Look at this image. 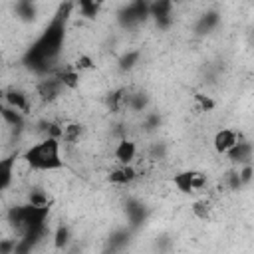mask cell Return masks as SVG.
Segmentation results:
<instances>
[{"label":"cell","instance_id":"7","mask_svg":"<svg viewBox=\"0 0 254 254\" xmlns=\"http://www.w3.org/2000/svg\"><path fill=\"white\" fill-rule=\"evenodd\" d=\"M226 155H228V159H230L232 163H236V165H246V163L252 161V143L238 139V141L234 143V147H232Z\"/></svg>","mask_w":254,"mask_h":254},{"label":"cell","instance_id":"8","mask_svg":"<svg viewBox=\"0 0 254 254\" xmlns=\"http://www.w3.org/2000/svg\"><path fill=\"white\" fill-rule=\"evenodd\" d=\"M135 179H137V171H135L133 165H119V167H115V169L109 173V181H111L113 185H119V187L131 185Z\"/></svg>","mask_w":254,"mask_h":254},{"label":"cell","instance_id":"9","mask_svg":"<svg viewBox=\"0 0 254 254\" xmlns=\"http://www.w3.org/2000/svg\"><path fill=\"white\" fill-rule=\"evenodd\" d=\"M4 101H6V105H10V107H14V109H18V111H22L24 115L30 111V97L24 93V91H20V89H8L6 93H4Z\"/></svg>","mask_w":254,"mask_h":254},{"label":"cell","instance_id":"11","mask_svg":"<svg viewBox=\"0 0 254 254\" xmlns=\"http://www.w3.org/2000/svg\"><path fill=\"white\" fill-rule=\"evenodd\" d=\"M127 101H129V91L125 87H119L115 91H111L107 95V107L111 113H121L127 109Z\"/></svg>","mask_w":254,"mask_h":254},{"label":"cell","instance_id":"1","mask_svg":"<svg viewBox=\"0 0 254 254\" xmlns=\"http://www.w3.org/2000/svg\"><path fill=\"white\" fill-rule=\"evenodd\" d=\"M20 159L28 165V169H34V171L62 169L64 167L62 143H60L58 137H46V139L34 143L32 147H28Z\"/></svg>","mask_w":254,"mask_h":254},{"label":"cell","instance_id":"19","mask_svg":"<svg viewBox=\"0 0 254 254\" xmlns=\"http://www.w3.org/2000/svg\"><path fill=\"white\" fill-rule=\"evenodd\" d=\"M210 212H212V206H210V202H206V200H198V202L192 204V214H194L196 218H200V220H206V218L210 216Z\"/></svg>","mask_w":254,"mask_h":254},{"label":"cell","instance_id":"21","mask_svg":"<svg viewBox=\"0 0 254 254\" xmlns=\"http://www.w3.org/2000/svg\"><path fill=\"white\" fill-rule=\"evenodd\" d=\"M137 60H139V52H129L127 56L121 58V69H131Z\"/></svg>","mask_w":254,"mask_h":254},{"label":"cell","instance_id":"17","mask_svg":"<svg viewBox=\"0 0 254 254\" xmlns=\"http://www.w3.org/2000/svg\"><path fill=\"white\" fill-rule=\"evenodd\" d=\"M216 24H218V14H216V12H208V14L200 16V20H198V24H196V32H198V34H206V32H210Z\"/></svg>","mask_w":254,"mask_h":254},{"label":"cell","instance_id":"3","mask_svg":"<svg viewBox=\"0 0 254 254\" xmlns=\"http://www.w3.org/2000/svg\"><path fill=\"white\" fill-rule=\"evenodd\" d=\"M149 14L155 18L157 26L167 28L173 22V0H155L149 4Z\"/></svg>","mask_w":254,"mask_h":254},{"label":"cell","instance_id":"23","mask_svg":"<svg viewBox=\"0 0 254 254\" xmlns=\"http://www.w3.org/2000/svg\"><path fill=\"white\" fill-rule=\"evenodd\" d=\"M67 240H69V230L65 226H60L56 232V246H64Z\"/></svg>","mask_w":254,"mask_h":254},{"label":"cell","instance_id":"22","mask_svg":"<svg viewBox=\"0 0 254 254\" xmlns=\"http://www.w3.org/2000/svg\"><path fill=\"white\" fill-rule=\"evenodd\" d=\"M238 177H240V183H242V185H248L250 179H252V165H250V163L242 165V169L238 171Z\"/></svg>","mask_w":254,"mask_h":254},{"label":"cell","instance_id":"20","mask_svg":"<svg viewBox=\"0 0 254 254\" xmlns=\"http://www.w3.org/2000/svg\"><path fill=\"white\" fill-rule=\"evenodd\" d=\"M71 67H73V69H77V71L81 73V71H85V69H91V67H93V60H91L87 54H79V56L75 58V62L71 64Z\"/></svg>","mask_w":254,"mask_h":254},{"label":"cell","instance_id":"10","mask_svg":"<svg viewBox=\"0 0 254 254\" xmlns=\"http://www.w3.org/2000/svg\"><path fill=\"white\" fill-rule=\"evenodd\" d=\"M18 163V155H10L0 159V192L6 190L14 179V167Z\"/></svg>","mask_w":254,"mask_h":254},{"label":"cell","instance_id":"24","mask_svg":"<svg viewBox=\"0 0 254 254\" xmlns=\"http://www.w3.org/2000/svg\"><path fill=\"white\" fill-rule=\"evenodd\" d=\"M93 2H97V4H99V6H101V4H103V2H105V0H93Z\"/></svg>","mask_w":254,"mask_h":254},{"label":"cell","instance_id":"5","mask_svg":"<svg viewBox=\"0 0 254 254\" xmlns=\"http://www.w3.org/2000/svg\"><path fill=\"white\" fill-rule=\"evenodd\" d=\"M113 157H115V161H117L119 165H133V161H135V157H137V143L131 141V139H127V137H123V139L115 145Z\"/></svg>","mask_w":254,"mask_h":254},{"label":"cell","instance_id":"6","mask_svg":"<svg viewBox=\"0 0 254 254\" xmlns=\"http://www.w3.org/2000/svg\"><path fill=\"white\" fill-rule=\"evenodd\" d=\"M64 89H65V87L62 85L60 77H46V79H42V81L38 83V95H40L44 101H48V103L54 101V99H58Z\"/></svg>","mask_w":254,"mask_h":254},{"label":"cell","instance_id":"18","mask_svg":"<svg viewBox=\"0 0 254 254\" xmlns=\"http://www.w3.org/2000/svg\"><path fill=\"white\" fill-rule=\"evenodd\" d=\"M192 105L196 111H212L214 109V99L210 95H204V93H194L192 95Z\"/></svg>","mask_w":254,"mask_h":254},{"label":"cell","instance_id":"12","mask_svg":"<svg viewBox=\"0 0 254 254\" xmlns=\"http://www.w3.org/2000/svg\"><path fill=\"white\" fill-rule=\"evenodd\" d=\"M81 133H83V127L79 123H75V121H69V123L60 125L58 139H60V143H75V141H79Z\"/></svg>","mask_w":254,"mask_h":254},{"label":"cell","instance_id":"14","mask_svg":"<svg viewBox=\"0 0 254 254\" xmlns=\"http://www.w3.org/2000/svg\"><path fill=\"white\" fill-rule=\"evenodd\" d=\"M79 75H81V73L69 65V67H65L58 77H60V81H62V85H64L65 89H77V87H79Z\"/></svg>","mask_w":254,"mask_h":254},{"label":"cell","instance_id":"2","mask_svg":"<svg viewBox=\"0 0 254 254\" xmlns=\"http://www.w3.org/2000/svg\"><path fill=\"white\" fill-rule=\"evenodd\" d=\"M173 185H175L181 192H185V194L196 192V190L204 189V185H206V175H202L200 171H183V173H177V175H175Z\"/></svg>","mask_w":254,"mask_h":254},{"label":"cell","instance_id":"16","mask_svg":"<svg viewBox=\"0 0 254 254\" xmlns=\"http://www.w3.org/2000/svg\"><path fill=\"white\" fill-rule=\"evenodd\" d=\"M75 4H77V10L83 18H95L99 14V8H101L93 0H75Z\"/></svg>","mask_w":254,"mask_h":254},{"label":"cell","instance_id":"4","mask_svg":"<svg viewBox=\"0 0 254 254\" xmlns=\"http://www.w3.org/2000/svg\"><path fill=\"white\" fill-rule=\"evenodd\" d=\"M238 139H240V135H238L234 129L224 127V129H218V131L214 133L212 147H214V151H216L218 155H226V153L234 147V143H236Z\"/></svg>","mask_w":254,"mask_h":254},{"label":"cell","instance_id":"15","mask_svg":"<svg viewBox=\"0 0 254 254\" xmlns=\"http://www.w3.org/2000/svg\"><path fill=\"white\" fill-rule=\"evenodd\" d=\"M28 202L34 204V206H46V208H50L52 196H50L48 190H44V189H32L30 194H28Z\"/></svg>","mask_w":254,"mask_h":254},{"label":"cell","instance_id":"13","mask_svg":"<svg viewBox=\"0 0 254 254\" xmlns=\"http://www.w3.org/2000/svg\"><path fill=\"white\" fill-rule=\"evenodd\" d=\"M0 117L12 127H22V123H24V113L14 109V107H10V105H2L0 107Z\"/></svg>","mask_w":254,"mask_h":254}]
</instances>
